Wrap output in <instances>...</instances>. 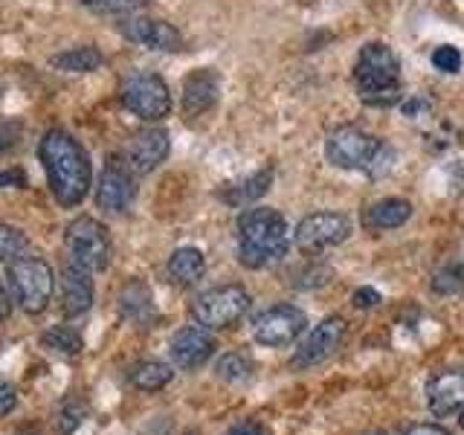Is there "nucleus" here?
<instances>
[{"instance_id":"nucleus-36","label":"nucleus","mask_w":464,"mask_h":435,"mask_svg":"<svg viewBox=\"0 0 464 435\" xmlns=\"http://www.w3.org/2000/svg\"><path fill=\"white\" fill-rule=\"evenodd\" d=\"M0 186H14V188H21V186H26V174H24V169H6V171H0Z\"/></svg>"},{"instance_id":"nucleus-11","label":"nucleus","mask_w":464,"mask_h":435,"mask_svg":"<svg viewBox=\"0 0 464 435\" xmlns=\"http://www.w3.org/2000/svg\"><path fill=\"white\" fill-rule=\"evenodd\" d=\"M304 328H308V316H304V311L294 308V304H276V308H267L256 319L253 337H256V343L267 345V348H282V345L296 343Z\"/></svg>"},{"instance_id":"nucleus-4","label":"nucleus","mask_w":464,"mask_h":435,"mask_svg":"<svg viewBox=\"0 0 464 435\" xmlns=\"http://www.w3.org/2000/svg\"><path fill=\"white\" fill-rule=\"evenodd\" d=\"M9 282L14 290V299L26 314H41L47 311L53 299V267L38 256H21L9 265Z\"/></svg>"},{"instance_id":"nucleus-5","label":"nucleus","mask_w":464,"mask_h":435,"mask_svg":"<svg viewBox=\"0 0 464 435\" xmlns=\"http://www.w3.org/2000/svg\"><path fill=\"white\" fill-rule=\"evenodd\" d=\"M383 151L386 145L360 128H337L325 142L328 163L348 171H374Z\"/></svg>"},{"instance_id":"nucleus-26","label":"nucleus","mask_w":464,"mask_h":435,"mask_svg":"<svg viewBox=\"0 0 464 435\" xmlns=\"http://www.w3.org/2000/svg\"><path fill=\"white\" fill-rule=\"evenodd\" d=\"M41 343L47 348H53V352H58V354H64V357H76L82 352V337L67 325H58V328L47 331L41 337Z\"/></svg>"},{"instance_id":"nucleus-32","label":"nucleus","mask_w":464,"mask_h":435,"mask_svg":"<svg viewBox=\"0 0 464 435\" xmlns=\"http://www.w3.org/2000/svg\"><path fill=\"white\" fill-rule=\"evenodd\" d=\"M84 403L82 401H67L64 403V410H62V435H70L72 430H76L82 424V418H84Z\"/></svg>"},{"instance_id":"nucleus-10","label":"nucleus","mask_w":464,"mask_h":435,"mask_svg":"<svg viewBox=\"0 0 464 435\" xmlns=\"http://www.w3.org/2000/svg\"><path fill=\"white\" fill-rule=\"evenodd\" d=\"M137 198V180L134 169L128 166V160L120 154H111L105 169L99 174L96 186V207L105 212H125Z\"/></svg>"},{"instance_id":"nucleus-21","label":"nucleus","mask_w":464,"mask_h":435,"mask_svg":"<svg viewBox=\"0 0 464 435\" xmlns=\"http://www.w3.org/2000/svg\"><path fill=\"white\" fill-rule=\"evenodd\" d=\"M50 64L62 72H93L105 64V55L96 47H72L50 58Z\"/></svg>"},{"instance_id":"nucleus-27","label":"nucleus","mask_w":464,"mask_h":435,"mask_svg":"<svg viewBox=\"0 0 464 435\" xmlns=\"http://www.w3.org/2000/svg\"><path fill=\"white\" fill-rule=\"evenodd\" d=\"M215 372L227 383H241V381H246V377H250L253 366H250V360L241 357V354H227V357L218 360Z\"/></svg>"},{"instance_id":"nucleus-7","label":"nucleus","mask_w":464,"mask_h":435,"mask_svg":"<svg viewBox=\"0 0 464 435\" xmlns=\"http://www.w3.org/2000/svg\"><path fill=\"white\" fill-rule=\"evenodd\" d=\"M64 244L70 261H76L87 270L96 273L111 265V236L105 224H99L96 218H76L64 232Z\"/></svg>"},{"instance_id":"nucleus-12","label":"nucleus","mask_w":464,"mask_h":435,"mask_svg":"<svg viewBox=\"0 0 464 435\" xmlns=\"http://www.w3.org/2000/svg\"><path fill=\"white\" fill-rule=\"evenodd\" d=\"M120 35L130 44H140V47L163 53H178L183 47V35L178 26L160 18H145V14H128V18H122Z\"/></svg>"},{"instance_id":"nucleus-1","label":"nucleus","mask_w":464,"mask_h":435,"mask_svg":"<svg viewBox=\"0 0 464 435\" xmlns=\"http://www.w3.org/2000/svg\"><path fill=\"white\" fill-rule=\"evenodd\" d=\"M38 157L44 163V171H47L50 192L55 195V200L64 209L79 207L93 186V166L87 151L82 149V142L70 137L67 130L53 128L44 134Z\"/></svg>"},{"instance_id":"nucleus-25","label":"nucleus","mask_w":464,"mask_h":435,"mask_svg":"<svg viewBox=\"0 0 464 435\" xmlns=\"http://www.w3.org/2000/svg\"><path fill=\"white\" fill-rule=\"evenodd\" d=\"M29 250V238L18 227L0 224V265H12L14 258L26 256Z\"/></svg>"},{"instance_id":"nucleus-29","label":"nucleus","mask_w":464,"mask_h":435,"mask_svg":"<svg viewBox=\"0 0 464 435\" xmlns=\"http://www.w3.org/2000/svg\"><path fill=\"white\" fill-rule=\"evenodd\" d=\"M432 64L439 67L441 72H459L464 58L456 47H450V44H441L439 50H432Z\"/></svg>"},{"instance_id":"nucleus-6","label":"nucleus","mask_w":464,"mask_h":435,"mask_svg":"<svg viewBox=\"0 0 464 435\" xmlns=\"http://www.w3.org/2000/svg\"><path fill=\"white\" fill-rule=\"evenodd\" d=\"M120 102L145 122H160L171 113L169 84L157 72H134L120 87Z\"/></svg>"},{"instance_id":"nucleus-28","label":"nucleus","mask_w":464,"mask_h":435,"mask_svg":"<svg viewBox=\"0 0 464 435\" xmlns=\"http://www.w3.org/2000/svg\"><path fill=\"white\" fill-rule=\"evenodd\" d=\"M84 9L91 12H105V14H125V12H134L142 9L149 0H79Z\"/></svg>"},{"instance_id":"nucleus-3","label":"nucleus","mask_w":464,"mask_h":435,"mask_svg":"<svg viewBox=\"0 0 464 435\" xmlns=\"http://www.w3.org/2000/svg\"><path fill=\"white\" fill-rule=\"evenodd\" d=\"M357 93L366 105H392L401 96V62L392 47L372 41L360 50L354 67Z\"/></svg>"},{"instance_id":"nucleus-38","label":"nucleus","mask_w":464,"mask_h":435,"mask_svg":"<svg viewBox=\"0 0 464 435\" xmlns=\"http://www.w3.org/2000/svg\"><path fill=\"white\" fill-rule=\"evenodd\" d=\"M9 311H12V304H9V296H6L4 285H0V323H4V319H9Z\"/></svg>"},{"instance_id":"nucleus-19","label":"nucleus","mask_w":464,"mask_h":435,"mask_svg":"<svg viewBox=\"0 0 464 435\" xmlns=\"http://www.w3.org/2000/svg\"><path fill=\"white\" fill-rule=\"evenodd\" d=\"M412 218V203L403 200V198H386V200H377L374 207L366 209L362 215V224L369 229L377 232H386V229H398Z\"/></svg>"},{"instance_id":"nucleus-33","label":"nucleus","mask_w":464,"mask_h":435,"mask_svg":"<svg viewBox=\"0 0 464 435\" xmlns=\"http://www.w3.org/2000/svg\"><path fill=\"white\" fill-rule=\"evenodd\" d=\"M14 406H18V389L6 381H0V415H9Z\"/></svg>"},{"instance_id":"nucleus-18","label":"nucleus","mask_w":464,"mask_h":435,"mask_svg":"<svg viewBox=\"0 0 464 435\" xmlns=\"http://www.w3.org/2000/svg\"><path fill=\"white\" fill-rule=\"evenodd\" d=\"M427 403L432 415L447 418L464 410V372H441L427 386Z\"/></svg>"},{"instance_id":"nucleus-23","label":"nucleus","mask_w":464,"mask_h":435,"mask_svg":"<svg viewBox=\"0 0 464 435\" xmlns=\"http://www.w3.org/2000/svg\"><path fill=\"white\" fill-rule=\"evenodd\" d=\"M270 183H273V171L270 169L256 171L253 178L241 180L238 186H229L227 192H224V200L229 203V207H246V203H253L261 195H267Z\"/></svg>"},{"instance_id":"nucleus-15","label":"nucleus","mask_w":464,"mask_h":435,"mask_svg":"<svg viewBox=\"0 0 464 435\" xmlns=\"http://www.w3.org/2000/svg\"><path fill=\"white\" fill-rule=\"evenodd\" d=\"M218 93H221V76H218L212 67L192 70L183 79V113L188 120H192V116H203L215 108Z\"/></svg>"},{"instance_id":"nucleus-16","label":"nucleus","mask_w":464,"mask_h":435,"mask_svg":"<svg viewBox=\"0 0 464 435\" xmlns=\"http://www.w3.org/2000/svg\"><path fill=\"white\" fill-rule=\"evenodd\" d=\"M171 149V137L163 128H145L142 134L130 140L128 149V166L134 169V174H151L163 160L169 157Z\"/></svg>"},{"instance_id":"nucleus-17","label":"nucleus","mask_w":464,"mask_h":435,"mask_svg":"<svg viewBox=\"0 0 464 435\" xmlns=\"http://www.w3.org/2000/svg\"><path fill=\"white\" fill-rule=\"evenodd\" d=\"M93 304V270L67 258L62 270V308L67 316H82Z\"/></svg>"},{"instance_id":"nucleus-24","label":"nucleus","mask_w":464,"mask_h":435,"mask_svg":"<svg viewBox=\"0 0 464 435\" xmlns=\"http://www.w3.org/2000/svg\"><path fill=\"white\" fill-rule=\"evenodd\" d=\"M171 377H174V372L160 360H145L130 369V383H134V389H140V392H160L163 386L171 383Z\"/></svg>"},{"instance_id":"nucleus-2","label":"nucleus","mask_w":464,"mask_h":435,"mask_svg":"<svg viewBox=\"0 0 464 435\" xmlns=\"http://www.w3.org/2000/svg\"><path fill=\"white\" fill-rule=\"evenodd\" d=\"M290 250V227L276 209H246L238 215V258L244 267L261 270L282 261Z\"/></svg>"},{"instance_id":"nucleus-13","label":"nucleus","mask_w":464,"mask_h":435,"mask_svg":"<svg viewBox=\"0 0 464 435\" xmlns=\"http://www.w3.org/2000/svg\"><path fill=\"white\" fill-rule=\"evenodd\" d=\"M343 340H345V319L343 316H328L308 334V340L296 348L290 366H294V369L319 366V362H325L334 352H337V348L343 345Z\"/></svg>"},{"instance_id":"nucleus-14","label":"nucleus","mask_w":464,"mask_h":435,"mask_svg":"<svg viewBox=\"0 0 464 435\" xmlns=\"http://www.w3.org/2000/svg\"><path fill=\"white\" fill-rule=\"evenodd\" d=\"M215 348H218V343L209 334V328L188 325V328H180L178 334H174L169 352H171V360L178 362L180 369H198L215 354Z\"/></svg>"},{"instance_id":"nucleus-9","label":"nucleus","mask_w":464,"mask_h":435,"mask_svg":"<svg viewBox=\"0 0 464 435\" xmlns=\"http://www.w3.org/2000/svg\"><path fill=\"white\" fill-rule=\"evenodd\" d=\"M352 236V221L340 212H314L296 224L294 241L302 253H323Z\"/></svg>"},{"instance_id":"nucleus-8","label":"nucleus","mask_w":464,"mask_h":435,"mask_svg":"<svg viewBox=\"0 0 464 435\" xmlns=\"http://www.w3.org/2000/svg\"><path fill=\"white\" fill-rule=\"evenodd\" d=\"M250 311V294L241 285H221L192 302V316L203 328H229Z\"/></svg>"},{"instance_id":"nucleus-20","label":"nucleus","mask_w":464,"mask_h":435,"mask_svg":"<svg viewBox=\"0 0 464 435\" xmlns=\"http://www.w3.org/2000/svg\"><path fill=\"white\" fill-rule=\"evenodd\" d=\"M203 270H207V258H203L198 246H180L169 258V276L178 285H195L203 276Z\"/></svg>"},{"instance_id":"nucleus-39","label":"nucleus","mask_w":464,"mask_h":435,"mask_svg":"<svg viewBox=\"0 0 464 435\" xmlns=\"http://www.w3.org/2000/svg\"><path fill=\"white\" fill-rule=\"evenodd\" d=\"M374 435H383V432H374Z\"/></svg>"},{"instance_id":"nucleus-22","label":"nucleus","mask_w":464,"mask_h":435,"mask_svg":"<svg viewBox=\"0 0 464 435\" xmlns=\"http://www.w3.org/2000/svg\"><path fill=\"white\" fill-rule=\"evenodd\" d=\"M120 311L125 319H134V323H149L154 316V302L149 287H142L140 282H130L122 294H120Z\"/></svg>"},{"instance_id":"nucleus-31","label":"nucleus","mask_w":464,"mask_h":435,"mask_svg":"<svg viewBox=\"0 0 464 435\" xmlns=\"http://www.w3.org/2000/svg\"><path fill=\"white\" fill-rule=\"evenodd\" d=\"M461 287H464L461 267H447L432 279V290H439V294H456Z\"/></svg>"},{"instance_id":"nucleus-30","label":"nucleus","mask_w":464,"mask_h":435,"mask_svg":"<svg viewBox=\"0 0 464 435\" xmlns=\"http://www.w3.org/2000/svg\"><path fill=\"white\" fill-rule=\"evenodd\" d=\"M21 137H24V122L21 120L0 122V157L9 154L12 149H18Z\"/></svg>"},{"instance_id":"nucleus-35","label":"nucleus","mask_w":464,"mask_h":435,"mask_svg":"<svg viewBox=\"0 0 464 435\" xmlns=\"http://www.w3.org/2000/svg\"><path fill=\"white\" fill-rule=\"evenodd\" d=\"M227 435H267V430L258 424V420H238L236 427H229Z\"/></svg>"},{"instance_id":"nucleus-37","label":"nucleus","mask_w":464,"mask_h":435,"mask_svg":"<svg viewBox=\"0 0 464 435\" xmlns=\"http://www.w3.org/2000/svg\"><path fill=\"white\" fill-rule=\"evenodd\" d=\"M406 435H450L444 427H435V424H418V427H412Z\"/></svg>"},{"instance_id":"nucleus-34","label":"nucleus","mask_w":464,"mask_h":435,"mask_svg":"<svg viewBox=\"0 0 464 435\" xmlns=\"http://www.w3.org/2000/svg\"><path fill=\"white\" fill-rule=\"evenodd\" d=\"M352 302H354V308H374V304L381 302V294H377L374 287H360L354 290Z\"/></svg>"}]
</instances>
